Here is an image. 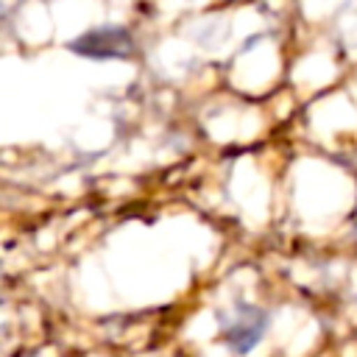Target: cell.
Wrapping results in <instances>:
<instances>
[{"label":"cell","mask_w":357,"mask_h":357,"mask_svg":"<svg viewBox=\"0 0 357 357\" xmlns=\"http://www.w3.org/2000/svg\"><path fill=\"white\" fill-rule=\"evenodd\" d=\"M70 47L89 59H126L134 53V39L120 25H100L81 33Z\"/></svg>","instance_id":"1"},{"label":"cell","mask_w":357,"mask_h":357,"mask_svg":"<svg viewBox=\"0 0 357 357\" xmlns=\"http://www.w3.org/2000/svg\"><path fill=\"white\" fill-rule=\"evenodd\" d=\"M265 326H268V318H265L262 310H257V307H237V312L231 318H226V324H223V337H226V343L234 351L245 354L265 335Z\"/></svg>","instance_id":"2"}]
</instances>
